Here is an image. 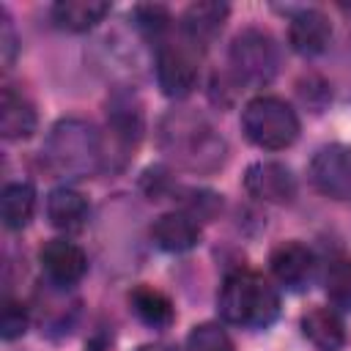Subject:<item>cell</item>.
I'll list each match as a JSON object with an SVG mask.
<instances>
[{
    "mask_svg": "<svg viewBox=\"0 0 351 351\" xmlns=\"http://www.w3.org/2000/svg\"><path fill=\"white\" fill-rule=\"evenodd\" d=\"M217 304L228 324L244 329H266L280 315V293L263 274L250 269H239L225 277Z\"/></svg>",
    "mask_w": 351,
    "mask_h": 351,
    "instance_id": "1",
    "label": "cell"
},
{
    "mask_svg": "<svg viewBox=\"0 0 351 351\" xmlns=\"http://www.w3.org/2000/svg\"><path fill=\"white\" fill-rule=\"evenodd\" d=\"M104 148L99 132L82 118L58 121L44 143V165L60 178H85L101 167Z\"/></svg>",
    "mask_w": 351,
    "mask_h": 351,
    "instance_id": "2",
    "label": "cell"
},
{
    "mask_svg": "<svg viewBox=\"0 0 351 351\" xmlns=\"http://www.w3.org/2000/svg\"><path fill=\"white\" fill-rule=\"evenodd\" d=\"M162 148L195 173H211L225 162V140L195 112H170L162 121Z\"/></svg>",
    "mask_w": 351,
    "mask_h": 351,
    "instance_id": "3",
    "label": "cell"
},
{
    "mask_svg": "<svg viewBox=\"0 0 351 351\" xmlns=\"http://www.w3.org/2000/svg\"><path fill=\"white\" fill-rule=\"evenodd\" d=\"M247 140L263 151H282L299 137V115L280 96H255L241 110Z\"/></svg>",
    "mask_w": 351,
    "mask_h": 351,
    "instance_id": "4",
    "label": "cell"
},
{
    "mask_svg": "<svg viewBox=\"0 0 351 351\" xmlns=\"http://www.w3.org/2000/svg\"><path fill=\"white\" fill-rule=\"evenodd\" d=\"M228 60H230L233 80L239 85L263 88L280 71V47L266 30L247 27L230 41Z\"/></svg>",
    "mask_w": 351,
    "mask_h": 351,
    "instance_id": "5",
    "label": "cell"
},
{
    "mask_svg": "<svg viewBox=\"0 0 351 351\" xmlns=\"http://www.w3.org/2000/svg\"><path fill=\"white\" fill-rule=\"evenodd\" d=\"M313 186L332 200H351V148L332 143L315 151L310 159Z\"/></svg>",
    "mask_w": 351,
    "mask_h": 351,
    "instance_id": "6",
    "label": "cell"
},
{
    "mask_svg": "<svg viewBox=\"0 0 351 351\" xmlns=\"http://www.w3.org/2000/svg\"><path fill=\"white\" fill-rule=\"evenodd\" d=\"M38 263H41L44 274L49 277V282L60 285V288L80 282L88 271V255L82 252L80 244H74L69 239H49L38 250Z\"/></svg>",
    "mask_w": 351,
    "mask_h": 351,
    "instance_id": "7",
    "label": "cell"
},
{
    "mask_svg": "<svg viewBox=\"0 0 351 351\" xmlns=\"http://www.w3.org/2000/svg\"><path fill=\"white\" fill-rule=\"evenodd\" d=\"M156 82L165 96L184 99L192 93L197 82V66L195 58L176 44H162L156 49Z\"/></svg>",
    "mask_w": 351,
    "mask_h": 351,
    "instance_id": "8",
    "label": "cell"
},
{
    "mask_svg": "<svg viewBox=\"0 0 351 351\" xmlns=\"http://www.w3.org/2000/svg\"><path fill=\"white\" fill-rule=\"evenodd\" d=\"M244 189L263 203H291L296 195V178L282 162H252L244 173Z\"/></svg>",
    "mask_w": 351,
    "mask_h": 351,
    "instance_id": "9",
    "label": "cell"
},
{
    "mask_svg": "<svg viewBox=\"0 0 351 351\" xmlns=\"http://www.w3.org/2000/svg\"><path fill=\"white\" fill-rule=\"evenodd\" d=\"M269 266H271V274L277 277L280 285H285L288 291H302L313 282L315 255L302 241H282L280 247H274Z\"/></svg>",
    "mask_w": 351,
    "mask_h": 351,
    "instance_id": "10",
    "label": "cell"
},
{
    "mask_svg": "<svg viewBox=\"0 0 351 351\" xmlns=\"http://www.w3.org/2000/svg\"><path fill=\"white\" fill-rule=\"evenodd\" d=\"M329 38H332L329 16L318 8H299L288 19V44L293 52L304 58L321 55L329 47Z\"/></svg>",
    "mask_w": 351,
    "mask_h": 351,
    "instance_id": "11",
    "label": "cell"
},
{
    "mask_svg": "<svg viewBox=\"0 0 351 351\" xmlns=\"http://www.w3.org/2000/svg\"><path fill=\"white\" fill-rule=\"evenodd\" d=\"M151 239L165 252H186L197 247L200 228H197V219H192L186 211H167L154 219Z\"/></svg>",
    "mask_w": 351,
    "mask_h": 351,
    "instance_id": "12",
    "label": "cell"
},
{
    "mask_svg": "<svg viewBox=\"0 0 351 351\" xmlns=\"http://www.w3.org/2000/svg\"><path fill=\"white\" fill-rule=\"evenodd\" d=\"M230 14L228 3H217V0H206V3H192L184 14H181V33L197 44L206 47L208 41H214L225 25Z\"/></svg>",
    "mask_w": 351,
    "mask_h": 351,
    "instance_id": "13",
    "label": "cell"
},
{
    "mask_svg": "<svg viewBox=\"0 0 351 351\" xmlns=\"http://www.w3.org/2000/svg\"><path fill=\"white\" fill-rule=\"evenodd\" d=\"M302 332L318 351H343L346 324L335 307H313L302 315Z\"/></svg>",
    "mask_w": 351,
    "mask_h": 351,
    "instance_id": "14",
    "label": "cell"
},
{
    "mask_svg": "<svg viewBox=\"0 0 351 351\" xmlns=\"http://www.w3.org/2000/svg\"><path fill=\"white\" fill-rule=\"evenodd\" d=\"M36 132L33 104L14 88H3L0 96V134L5 140H25Z\"/></svg>",
    "mask_w": 351,
    "mask_h": 351,
    "instance_id": "15",
    "label": "cell"
},
{
    "mask_svg": "<svg viewBox=\"0 0 351 351\" xmlns=\"http://www.w3.org/2000/svg\"><path fill=\"white\" fill-rule=\"evenodd\" d=\"M47 219L58 228V230H80L88 219V200L82 192L71 189V186H58L49 192L47 197Z\"/></svg>",
    "mask_w": 351,
    "mask_h": 351,
    "instance_id": "16",
    "label": "cell"
},
{
    "mask_svg": "<svg viewBox=\"0 0 351 351\" xmlns=\"http://www.w3.org/2000/svg\"><path fill=\"white\" fill-rule=\"evenodd\" d=\"M110 14V3L101 0H60L52 5V19L69 33H85Z\"/></svg>",
    "mask_w": 351,
    "mask_h": 351,
    "instance_id": "17",
    "label": "cell"
},
{
    "mask_svg": "<svg viewBox=\"0 0 351 351\" xmlns=\"http://www.w3.org/2000/svg\"><path fill=\"white\" fill-rule=\"evenodd\" d=\"M129 302H132L134 315H137L145 326L165 329V326H170L173 318H176L173 302H170L162 291H156V288H151V285H137V288L132 291Z\"/></svg>",
    "mask_w": 351,
    "mask_h": 351,
    "instance_id": "18",
    "label": "cell"
},
{
    "mask_svg": "<svg viewBox=\"0 0 351 351\" xmlns=\"http://www.w3.org/2000/svg\"><path fill=\"white\" fill-rule=\"evenodd\" d=\"M36 211V189L27 181L8 184L0 195V217L8 230H22Z\"/></svg>",
    "mask_w": 351,
    "mask_h": 351,
    "instance_id": "19",
    "label": "cell"
},
{
    "mask_svg": "<svg viewBox=\"0 0 351 351\" xmlns=\"http://www.w3.org/2000/svg\"><path fill=\"white\" fill-rule=\"evenodd\" d=\"M107 126H110V134L115 137V143L123 145V148H129V145H134L140 140L143 112L129 99H112L110 112H107Z\"/></svg>",
    "mask_w": 351,
    "mask_h": 351,
    "instance_id": "20",
    "label": "cell"
},
{
    "mask_svg": "<svg viewBox=\"0 0 351 351\" xmlns=\"http://www.w3.org/2000/svg\"><path fill=\"white\" fill-rule=\"evenodd\" d=\"M326 296L335 310L351 313V258L332 261L326 271Z\"/></svg>",
    "mask_w": 351,
    "mask_h": 351,
    "instance_id": "21",
    "label": "cell"
},
{
    "mask_svg": "<svg viewBox=\"0 0 351 351\" xmlns=\"http://www.w3.org/2000/svg\"><path fill=\"white\" fill-rule=\"evenodd\" d=\"M186 351H233V340L219 324L206 321L192 326L186 337Z\"/></svg>",
    "mask_w": 351,
    "mask_h": 351,
    "instance_id": "22",
    "label": "cell"
},
{
    "mask_svg": "<svg viewBox=\"0 0 351 351\" xmlns=\"http://www.w3.org/2000/svg\"><path fill=\"white\" fill-rule=\"evenodd\" d=\"M132 16H134L137 30H140L143 36H148V38H159L162 33H167V27H170V22H173L170 11H167L165 5H159V3L134 5Z\"/></svg>",
    "mask_w": 351,
    "mask_h": 351,
    "instance_id": "23",
    "label": "cell"
},
{
    "mask_svg": "<svg viewBox=\"0 0 351 351\" xmlns=\"http://www.w3.org/2000/svg\"><path fill=\"white\" fill-rule=\"evenodd\" d=\"M27 324H30V315H27V307L22 302H5L3 307V318H0V332H3V340H16L27 332Z\"/></svg>",
    "mask_w": 351,
    "mask_h": 351,
    "instance_id": "24",
    "label": "cell"
},
{
    "mask_svg": "<svg viewBox=\"0 0 351 351\" xmlns=\"http://www.w3.org/2000/svg\"><path fill=\"white\" fill-rule=\"evenodd\" d=\"M299 96H302V101L307 104V107H313L315 112L329 101V85L321 80V77H304L302 82H299Z\"/></svg>",
    "mask_w": 351,
    "mask_h": 351,
    "instance_id": "25",
    "label": "cell"
},
{
    "mask_svg": "<svg viewBox=\"0 0 351 351\" xmlns=\"http://www.w3.org/2000/svg\"><path fill=\"white\" fill-rule=\"evenodd\" d=\"M16 49H19V41H16L14 22H11L8 11H5V8H0V55H3V66H5V69L14 63Z\"/></svg>",
    "mask_w": 351,
    "mask_h": 351,
    "instance_id": "26",
    "label": "cell"
},
{
    "mask_svg": "<svg viewBox=\"0 0 351 351\" xmlns=\"http://www.w3.org/2000/svg\"><path fill=\"white\" fill-rule=\"evenodd\" d=\"M134 351H176V348L167 343H145V346H137Z\"/></svg>",
    "mask_w": 351,
    "mask_h": 351,
    "instance_id": "27",
    "label": "cell"
}]
</instances>
